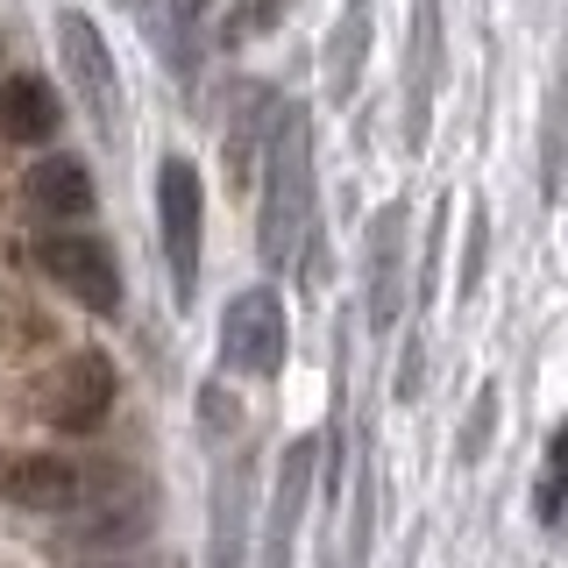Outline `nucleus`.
I'll use <instances>...</instances> for the list:
<instances>
[{
	"instance_id": "f257e3e1",
	"label": "nucleus",
	"mask_w": 568,
	"mask_h": 568,
	"mask_svg": "<svg viewBox=\"0 0 568 568\" xmlns=\"http://www.w3.org/2000/svg\"><path fill=\"white\" fill-rule=\"evenodd\" d=\"M306 221H313V129L292 106L277 121L271 156H263V213H256L263 263H292L298 242H306Z\"/></svg>"
},
{
	"instance_id": "f03ea898",
	"label": "nucleus",
	"mask_w": 568,
	"mask_h": 568,
	"mask_svg": "<svg viewBox=\"0 0 568 568\" xmlns=\"http://www.w3.org/2000/svg\"><path fill=\"white\" fill-rule=\"evenodd\" d=\"M284 348H292V320H284V298L271 284L242 292L221 320V363L235 377H277L284 369Z\"/></svg>"
},
{
	"instance_id": "7ed1b4c3",
	"label": "nucleus",
	"mask_w": 568,
	"mask_h": 568,
	"mask_svg": "<svg viewBox=\"0 0 568 568\" xmlns=\"http://www.w3.org/2000/svg\"><path fill=\"white\" fill-rule=\"evenodd\" d=\"M156 213H164V248H171V284L178 298L200 292V213H206V192H200V171L185 156H164L156 164Z\"/></svg>"
},
{
	"instance_id": "20e7f679",
	"label": "nucleus",
	"mask_w": 568,
	"mask_h": 568,
	"mask_svg": "<svg viewBox=\"0 0 568 568\" xmlns=\"http://www.w3.org/2000/svg\"><path fill=\"white\" fill-rule=\"evenodd\" d=\"M58 50H64L71 85L85 93V114H93L100 129L114 135V129H121V71H114V50H106V36L85 22V14H64V22H58Z\"/></svg>"
},
{
	"instance_id": "39448f33",
	"label": "nucleus",
	"mask_w": 568,
	"mask_h": 568,
	"mask_svg": "<svg viewBox=\"0 0 568 568\" xmlns=\"http://www.w3.org/2000/svg\"><path fill=\"white\" fill-rule=\"evenodd\" d=\"M43 271L64 284L79 306H93V313H114L121 306V271H114V256H106L100 242H85V235H50L43 242Z\"/></svg>"
},
{
	"instance_id": "423d86ee",
	"label": "nucleus",
	"mask_w": 568,
	"mask_h": 568,
	"mask_svg": "<svg viewBox=\"0 0 568 568\" xmlns=\"http://www.w3.org/2000/svg\"><path fill=\"white\" fill-rule=\"evenodd\" d=\"M106 398H114V363L106 355H71V363L50 377V426L58 434H85L100 413H106Z\"/></svg>"
},
{
	"instance_id": "0eeeda50",
	"label": "nucleus",
	"mask_w": 568,
	"mask_h": 568,
	"mask_svg": "<svg viewBox=\"0 0 568 568\" xmlns=\"http://www.w3.org/2000/svg\"><path fill=\"white\" fill-rule=\"evenodd\" d=\"M0 490L29 511H71L85 497V476L58 455H14V462H0Z\"/></svg>"
},
{
	"instance_id": "6e6552de",
	"label": "nucleus",
	"mask_w": 568,
	"mask_h": 568,
	"mask_svg": "<svg viewBox=\"0 0 568 568\" xmlns=\"http://www.w3.org/2000/svg\"><path fill=\"white\" fill-rule=\"evenodd\" d=\"M22 200H29L36 213H50V221H71V213L93 206V171H85L79 156H43V164L29 171Z\"/></svg>"
},
{
	"instance_id": "1a4fd4ad",
	"label": "nucleus",
	"mask_w": 568,
	"mask_h": 568,
	"mask_svg": "<svg viewBox=\"0 0 568 568\" xmlns=\"http://www.w3.org/2000/svg\"><path fill=\"white\" fill-rule=\"evenodd\" d=\"M58 121H64V106L43 79H0V135L8 142H50Z\"/></svg>"
},
{
	"instance_id": "9d476101",
	"label": "nucleus",
	"mask_w": 568,
	"mask_h": 568,
	"mask_svg": "<svg viewBox=\"0 0 568 568\" xmlns=\"http://www.w3.org/2000/svg\"><path fill=\"white\" fill-rule=\"evenodd\" d=\"M532 511H540L547 526L568 511V426L547 440V469H540V490H532Z\"/></svg>"
},
{
	"instance_id": "9b49d317",
	"label": "nucleus",
	"mask_w": 568,
	"mask_h": 568,
	"mask_svg": "<svg viewBox=\"0 0 568 568\" xmlns=\"http://www.w3.org/2000/svg\"><path fill=\"white\" fill-rule=\"evenodd\" d=\"M284 8H292V0H235V14H227V36H263V29H277L284 22Z\"/></svg>"
}]
</instances>
